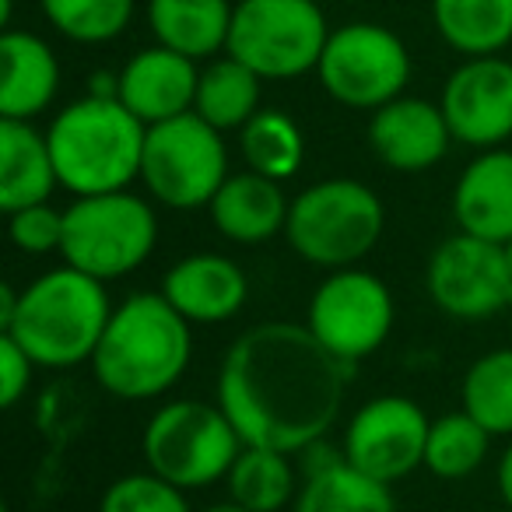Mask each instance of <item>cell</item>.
<instances>
[{
    "label": "cell",
    "mask_w": 512,
    "mask_h": 512,
    "mask_svg": "<svg viewBox=\"0 0 512 512\" xmlns=\"http://www.w3.org/2000/svg\"><path fill=\"white\" fill-rule=\"evenodd\" d=\"M158 292L172 302L179 316L193 327H218L246 309L249 278L239 260L225 253H186L162 274Z\"/></svg>",
    "instance_id": "obj_15"
},
{
    "label": "cell",
    "mask_w": 512,
    "mask_h": 512,
    "mask_svg": "<svg viewBox=\"0 0 512 512\" xmlns=\"http://www.w3.org/2000/svg\"><path fill=\"white\" fill-rule=\"evenodd\" d=\"M39 8L64 39L81 46H102L127 32L137 0H39Z\"/></svg>",
    "instance_id": "obj_30"
},
{
    "label": "cell",
    "mask_w": 512,
    "mask_h": 512,
    "mask_svg": "<svg viewBox=\"0 0 512 512\" xmlns=\"http://www.w3.org/2000/svg\"><path fill=\"white\" fill-rule=\"evenodd\" d=\"M292 197L278 179H267L260 172H232L207 204L214 232L235 246H264V242L285 235Z\"/></svg>",
    "instance_id": "obj_19"
},
{
    "label": "cell",
    "mask_w": 512,
    "mask_h": 512,
    "mask_svg": "<svg viewBox=\"0 0 512 512\" xmlns=\"http://www.w3.org/2000/svg\"><path fill=\"white\" fill-rule=\"evenodd\" d=\"M232 15V0H148V25L155 43L197 64L228 50Z\"/></svg>",
    "instance_id": "obj_23"
},
{
    "label": "cell",
    "mask_w": 512,
    "mask_h": 512,
    "mask_svg": "<svg viewBox=\"0 0 512 512\" xmlns=\"http://www.w3.org/2000/svg\"><path fill=\"white\" fill-rule=\"evenodd\" d=\"M491 439L495 435L470 418L467 411H449L432 418L425 442V470L439 481H463V477L477 474L491 453Z\"/></svg>",
    "instance_id": "obj_28"
},
{
    "label": "cell",
    "mask_w": 512,
    "mask_h": 512,
    "mask_svg": "<svg viewBox=\"0 0 512 512\" xmlns=\"http://www.w3.org/2000/svg\"><path fill=\"white\" fill-rule=\"evenodd\" d=\"M306 327L337 362L372 358L397 327V302L379 274L358 267L327 271L306 306Z\"/></svg>",
    "instance_id": "obj_10"
},
{
    "label": "cell",
    "mask_w": 512,
    "mask_h": 512,
    "mask_svg": "<svg viewBox=\"0 0 512 512\" xmlns=\"http://www.w3.org/2000/svg\"><path fill=\"white\" fill-rule=\"evenodd\" d=\"M432 25L460 57H495L512 43V0H432Z\"/></svg>",
    "instance_id": "obj_25"
},
{
    "label": "cell",
    "mask_w": 512,
    "mask_h": 512,
    "mask_svg": "<svg viewBox=\"0 0 512 512\" xmlns=\"http://www.w3.org/2000/svg\"><path fill=\"white\" fill-rule=\"evenodd\" d=\"M425 288L442 316L460 323H484L512 309V267L502 242L456 232L432 249L425 264Z\"/></svg>",
    "instance_id": "obj_12"
},
{
    "label": "cell",
    "mask_w": 512,
    "mask_h": 512,
    "mask_svg": "<svg viewBox=\"0 0 512 512\" xmlns=\"http://www.w3.org/2000/svg\"><path fill=\"white\" fill-rule=\"evenodd\" d=\"M36 369L32 355L15 341V337L0 334V407H18L22 397H29L32 383H36Z\"/></svg>",
    "instance_id": "obj_33"
},
{
    "label": "cell",
    "mask_w": 512,
    "mask_h": 512,
    "mask_svg": "<svg viewBox=\"0 0 512 512\" xmlns=\"http://www.w3.org/2000/svg\"><path fill=\"white\" fill-rule=\"evenodd\" d=\"M313 74L337 106L376 113L404 95L411 81V53L386 25L348 22L330 32Z\"/></svg>",
    "instance_id": "obj_11"
},
{
    "label": "cell",
    "mask_w": 512,
    "mask_h": 512,
    "mask_svg": "<svg viewBox=\"0 0 512 512\" xmlns=\"http://www.w3.org/2000/svg\"><path fill=\"white\" fill-rule=\"evenodd\" d=\"M432 418L404 393H379L365 400L344 425L341 449L348 463L369 477L397 484L425 467V442Z\"/></svg>",
    "instance_id": "obj_13"
},
{
    "label": "cell",
    "mask_w": 512,
    "mask_h": 512,
    "mask_svg": "<svg viewBox=\"0 0 512 512\" xmlns=\"http://www.w3.org/2000/svg\"><path fill=\"white\" fill-rule=\"evenodd\" d=\"M60 186L74 197L130 190L141 179L148 127L120 99L81 95L46 127Z\"/></svg>",
    "instance_id": "obj_4"
},
{
    "label": "cell",
    "mask_w": 512,
    "mask_h": 512,
    "mask_svg": "<svg viewBox=\"0 0 512 512\" xmlns=\"http://www.w3.org/2000/svg\"><path fill=\"white\" fill-rule=\"evenodd\" d=\"M302 484L292 512H397L393 484L376 481L327 439L302 449Z\"/></svg>",
    "instance_id": "obj_18"
},
{
    "label": "cell",
    "mask_w": 512,
    "mask_h": 512,
    "mask_svg": "<svg viewBox=\"0 0 512 512\" xmlns=\"http://www.w3.org/2000/svg\"><path fill=\"white\" fill-rule=\"evenodd\" d=\"M460 407L495 439H512V348H491L467 365Z\"/></svg>",
    "instance_id": "obj_29"
},
{
    "label": "cell",
    "mask_w": 512,
    "mask_h": 512,
    "mask_svg": "<svg viewBox=\"0 0 512 512\" xmlns=\"http://www.w3.org/2000/svg\"><path fill=\"white\" fill-rule=\"evenodd\" d=\"M260 99H264V78L249 71L232 53H221V57L207 60L200 67L193 113L211 123L214 130H221V134H228V130L239 134L260 113Z\"/></svg>",
    "instance_id": "obj_24"
},
{
    "label": "cell",
    "mask_w": 512,
    "mask_h": 512,
    "mask_svg": "<svg viewBox=\"0 0 512 512\" xmlns=\"http://www.w3.org/2000/svg\"><path fill=\"white\" fill-rule=\"evenodd\" d=\"M505 256H509V267H512V239L505 242Z\"/></svg>",
    "instance_id": "obj_37"
},
{
    "label": "cell",
    "mask_w": 512,
    "mask_h": 512,
    "mask_svg": "<svg viewBox=\"0 0 512 512\" xmlns=\"http://www.w3.org/2000/svg\"><path fill=\"white\" fill-rule=\"evenodd\" d=\"M60 60L43 36L4 29L0 36V116L36 120L57 102Z\"/></svg>",
    "instance_id": "obj_21"
},
{
    "label": "cell",
    "mask_w": 512,
    "mask_h": 512,
    "mask_svg": "<svg viewBox=\"0 0 512 512\" xmlns=\"http://www.w3.org/2000/svg\"><path fill=\"white\" fill-rule=\"evenodd\" d=\"M330 32L316 0H239L225 53L264 81H295L316 71Z\"/></svg>",
    "instance_id": "obj_8"
},
{
    "label": "cell",
    "mask_w": 512,
    "mask_h": 512,
    "mask_svg": "<svg viewBox=\"0 0 512 512\" xmlns=\"http://www.w3.org/2000/svg\"><path fill=\"white\" fill-rule=\"evenodd\" d=\"M158 246L155 200L134 190L74 197L64 207L60 260L99 281H120L141 271Z\"/></svg>",
    "instance_id": "obj_6"
},
{
    "label": "cell",
    "mask_w": 512,
    "mask_h": 512,
    "mask_svg": "<svg viewBox=\"0 0 512 512\" xmlns=\"http://www.w3.org/2000/svg\"><path fill=\"white\" fill-rule=\"evenodd\" d=\"M495 484H498V498L512 509V439L505 442L502 456H498V467H495Z\"/></svg>",
    "instance_id": "obj_34"
},
{
    "label": "cell",
    "mask_w": 512,
    "mask_h": 512,
    "mask_svg": "<svg viewBox=\"0 0 512 512\" xmlns=\"http://www.w3.org/2000/svg\"><path fill=\"white\" fill-rule=\"evenodd\" d=\"M228 172L225 134L197 113L172 116L148 127L141 183L155 204L169 211H197L214 200Z\"/></svg>",
    "instance_id": "obj_9"
},
{
    "label": "cell",
    "mask_w": 512,
    "mask_h": 512,
    "mask_svg": "<svg viewBox=\"0 0 512 512\" xmlns=\"http://www.w3.org/2000/svg\"><path fill=\"white\" fill-rule=\"evenodd\" d=\"M239 155L246 169L285 183V179L299 176L302 165H306V137H302V127L295 123L292 113L260 109L239 130Z\"/></svg>",
    "instance_id": "obj_27"
},
{
    "label": "cell",
    "mask_w": 512,
    "mask_h": 512,
    "mask_svg": "<svg viewBox=\"0 0 512 512\" xmlns=\"http://www.w3.org/2000/svg\"><path fill=\"white\" fill-rule=\"evenodd\" d=\"M200 85L197 60L155 43L148 50L134 53L120 67V102L144 123L155 127L172 116L193 113Z\"/></svg>",
    "instance_id": "obj_17"
},
{
    "label": "cell",
    "mask_w": 512,
    "mask_h": 512,
    "mask_svg": "<svg viewBox=\"0 0 512 512\" xmlns=\"http://www.w3.org/2000/svg\"><path fill=\"white\" fill-rule=\"evenodd\" d=\"M113 309L106 281L60 264L18 288L15 313L0 323V334L15 337L39 369H78L92 362Z\"/></svg>",
    "instance_id": "obj_3"
},
{
    "label": "cell",
    "mask_w": 512,
    "mask_h": 512,
    "mask_svg": "<svg viewBox=\"0 0 512 512\" xmlns=\"http://www.w3.org/2000/svg\"><path fill=\"white\" fill-rule=\"evenodd\" d=\"M442 116L456 144L474 151L505 148L512 137V60L463 57L439 95Z\"/></svg>",
    "instance_id": "obj_14"
},
{
    "label": "cell",
    "mask_w": 512,
    "mask_h": 512,
    "mask_svg": "<svg viewBox=\"0 0 512 512\" xmlns=\"http://www.w3.org/2000/svg\"><path fill=\"white\" fill-rule=\"evenodd\" d=\"M348 372L306 323L267 320L228 344L214 400L246 446L299 456L337 425Z\"/></svg>",
    "instance_id": "obj_1"
},
{
    "label": "cell",
    "mask_w": 512,
    "mask_h": 512,
    "mask_svg": "<svg viewBox=\"0 0 512 512\" xmlns=\"http://www.w3.org/2000/svg\"><path fill=\"white\" fill-rule=\"evenodd\" d=\"M200 512H249L246 505H239L235 498H221V502H211V505H204Z\"/></svg>",
    "instance_id": "obj_35"
},
{
    "label": "cell",
    "mask_w": 512,
    "mask_h": 512,
    "mask_svg": "<svg viewBox=\"0 0 512 512\" xmlns=\"http://www.w3.org/2000/svg\"><path fill=\"white\" fill-rule=\"evenodd\" d=\"M449 207L456 232L505 246L512 239V151H477L456 176Z\"/></svg>",
    "instance_id": "obj_20"
},
{
    "label": "cell",
    "mask_w": 512,
    "mask_h": 512,
    "mask_svg": "<svg viewBox=\"0 0 512 512\" xmlns=\"http://www.w3.org/2000/svg\"><path fill=\"white\" fill-rule=\"evenodd\" d=\"M453 130L439 102L400 95L369 116V148L393 172H428L449 155Z\"/></svg>",
    "instance_id": "obj_16"
},
{
    "label": "cell",
    "mask_w": 512,
    "mask_h": 512,
    "mask_svg": "<svg viewBox=\"0 0 512 512\" xmlns=\"http://www.w3.org/2000/svg\"><path fill=\"white\" fill-rule=\"evenodd\" d=\"M8 239L25 256L60 253V246H64V207H53V200H46V204L11 211Z\"/></svg>",
    "instance_id": "obj_32"
},
{
    "label": "cell",
    "mask_w": 512,
    "mask_h": 512,
    "mask_svg": "<svg viewBox=\"0 0 512 512\" xmlns=\"http://www.w3.org/2000/svg\"><path fill=\"white\" fill-rule=\"evenodd\" d=\"M0 25L11 29V0H0Z\"/></svg>",
    "instance_id": "obj_36"
},
{
    "label": "cell",
    "mask_w": 512,
    "mask_h": 512,
    "mask_svg": "<svg viewBox=\"0 0 512 512\" xmlns=\"http://www.w3.org/2000/svg\"><path fill=\"white\" fill-rule=\"evenodd\" d=\"M190 362L193 323H186L162 292H134L116 302L88 365L109 397L141 404L179 386Z\"/></svg>",
    "instance_id": "obj_2"
},
{
    "label": "cell",
    "mask_w": 512,
    "mask_h": 512,
    "mask_svg": "<svg viewBox=\"0 0 512 512\" xmlns=\"http://www.w3.org/2000/svg\"><path fill=\"white\" fill-rule=\"evenodd\" d=\"M60 186L50 137L36 130L32 120H4L0 116V211H22L53 200Z\"/></svg>",
    "instance_id": "obj_22"
},
{
    "label": "cell",
    "mask_w": 512,
    "mask_h": 512,
    "mask_svg": "<svg viewBox=\"0 0 512 512\" xmlns=\"http://www.w3.org/2000/svg\"><path fill=\"white\" fill-rule=\"evenodd\" d=\"M242 446L246 442L218 400H169L151 414L141 435L148 470L183 491L225 481Z\"/></svg>",
    "instance_id": "obj_7"
},
{
    "label": "cell",
    "mask_w": 512,
    "mask_h": 512,
    "mask_svg": "<svg viewBox=\"0 0 512 512\" xmlns=\"http://www.w3.org/2000/svg\"><path fill=\"white\" fill-rule=\"evenodd\" d=\"M386 232V207L372 186L351 176L309 183L292 197L285 239L292 253L320 271L358 267Z\"/></svg>",
    "instance_id": "obj_5"
},
{
    "label": "cell",
    "mask_w": 512,
    "mask_h": 512,
    "mask_svg": "<svg viewBox=\"0 0 512 512\" xmlns=\"http://www.w3.org/2000/svg\"><path fill=\"white\" fill-rule=\"evenodd\" d=\"M302 484V470L295 467L292 453L267 446H242L232 470L225 477L228 498L246 505L249 512H281L295 505Z\"/></svg>",
    "instance_id": "obj_26"
},
{
    "label": "cell",
    "mask_w": 512,
    "mask_h": 512,
    "mask_svg": "<svg viewBox=\"0 0 512 512\" xmlns=\"http://www.w3.org/2000/svg\"><path fill=\"white\" fill-rule=\"evenodd\" d=\"M190 491L176 488L155 470H134L106 484L99 512H193Z\"/></svg>",
    "instance_id": "obj_31"
}]
</instances>
